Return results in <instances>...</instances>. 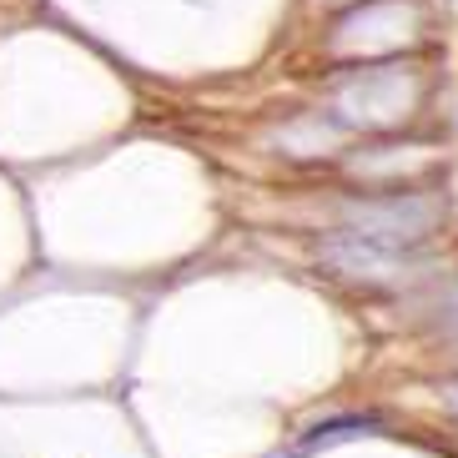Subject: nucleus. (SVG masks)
Instances as JSON below:
<instances>
[{
    "mask_svg": "<svg viewBox=\"0 0 458 458\" xmlns=\"http://www.w3.org/2000/svg\"><path fill=\"white\" fill-rule=\"evenodd\" d=\"M448 202L444 191H393V197H368V202L348 207V227L352 237L398 252V247H418L423 237L444 227Z\"/></svg>",
    "mask_w": 458,
    "mask_h": 458,
    "instance_id": "nucleus-1",
    "label": "nucleus"
},
{
    "mask_svg": "<svg viewBox=\"0 0 458 458\" xmlns=\"http://www.w3.org/2000/svg\"><path fill=\"white\" fill-rule=\"evenodd\" d=\"M413 106H418V76L408 66H368L337 91L343 122L363 126V131L403 126L408 116H413Z\"/></svg>",
    "mask_w": 458,
    "mask_h": 458,
    "instance_id": "nucleus-2",
    "label": "nucleus"
},
{
    "mask_svg": "<svg viewBox=\"0 0 458 458\" xmlns=\"http://www.w3.org/2000/svg\"><path fill=\"white\" fill-rule=\"evenodd\" d=\"M418 36V11L408 0H373L358 15L343 21V30L333 36V51L343 55H388L413 46Z\"/></svg>",
    "mask_w": 458,
    "mask_h": 458,
    "instance_id": "nucleus-3",
    "label": "nucleus"
},
{
    "mask_svg": "<svg viewBox=\"0 0 458 458\" xmlns=\"http://www.w3.org/2000/svg\"><path fill=\"white\" fill-rule=\"evenodd\" d=\"M323 262L333 272H343V277H358V283H388L393 272H398L393 252L363 242V237H337V242H327L323 247Z\"/></svg>",
    "mask_w": 458,
    "mask_h": 458,
    "instance_id": "nucleus-4",
    "label": "nucleus"
},
{
    "mask_svg": "<svg viewBox=\"0 0 458 458\" xmlns=\"http://www.w3.org/2000/svg\"><path fill=\"white\" fill-rule=\"evenodd\" d=\"M287 147L297 151V157H323L327 147H337V126H323V122H312V126H297V131L283 136Z\"/></svg>",
    "mask_w": 458,
    "mask_h": 458,
    "instance_id": "nucleus-5",
    "label": "nucleus"
},
{
    "mask_svg": "<svg viewBox=\"0 0 458 458\" xmlns=\"http://www.w3.org/2000/svg\"><path fill=\"white\" fill-rule=\"evenodd\" d=\"M444 398H448V408H454V413H458V377H454V383H448V388H444Z\"/></svg>",
    "mask_w": 458,
    "mask_h": 458,
    "instance_id": "nucleus-6",
    "label": "nucleus"
}]
</instances>
